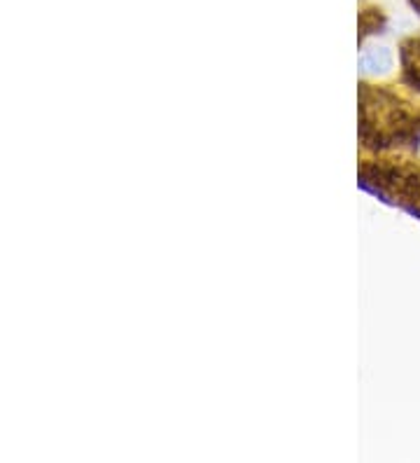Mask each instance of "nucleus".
<instances>
[{
    "label": "nucleus",
    "mask_w": 420,
    "mask_h": 463,
    "mask_svg": "<svg viewBox=\"0 0 420 463\" xmlns=\"http://www.w3.org/2000/svg\"><path fill=\"white\" fill-rule=\"evenodd\" d=\"M364 73L369 75H383L392 68V54L387 47H369L359 59Z\"/></svg>",
    "instance_id": "nucleus-1"
}]
</instances>
